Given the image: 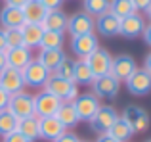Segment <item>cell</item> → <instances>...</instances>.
Listing matches in <instances>:
<instances>
[{"instance_id": "3957f363", "label": "cell", "mask_w": 151, "mask_h": 142, "mask_svg": "<svg viewBox=\"0 0 151 142\" xmlns=\"http://www.w3.org/2000/svg\"><path fill=\"white\" fill-rule=\"evenodd\" d=\"M92 94L98 98V100H115L119 96V90H121V83L113 77V75H101V77H96L92 81Z\"/></svg>"}, {"instance_id": "277c9868", "label": "cell", "mask_w": 151, "mask_h": 142, "mask_svg": "<svg viewBox=\"0 0 151 142\" xmlns=\"http://www.w3.org/2000/svg\"><path fill=\"white\" fill-rule=\"evenodd\" d=\"M8 109L14 113L17 119H25V117L35 115V100L33 94L21 90L17 94H12L10 100H8Z\"/></svg>"}, {"instance_id": "5b68a950", "label": "cell", "mask_w": 151, "mask_h": 142, "mask_svg": "<svg viewBox=\"0 0 151 142\" xmlns=\"http://www.w3.org/2000/svg\"><path fill=\"white\" fill-rule=\"evenodd\" d=\"M117 119H119V113L113 106H100V109L94 113V117L88 123H90L92 133H96V135H105Z\"/></svg>"}, {"instance_id": "7402d4cb", "label": "cell", "mask_w": 151, "mask_h": 142, "mask_svg": "<svg viewBox=\"0 0 151 142\" xmlns=\"http://www.w3.org/2000/svg\"><path fill=\"white\" fill-rule=\"evenodd\" d=\"M42 25H35V23H25L21 27V37H23V46L29 50L38 48L40 46V38H42Z\"/></svg>"}, {"instance_id": "ee69618b", "label": "cell", "mask_w": 151, "mask_h": 142, "mask_svg": "<svg viewBox=\"0 0 151 142\" xmlns=\"http://www.w3.org/2000/svg\"><path fill=\"white\" fill-rule=\"evenodd\" d=\"M6 65H8V62H6V54H4V52H0V71L6 67Z\"/></svg>"}, {"instance_id": "30bf717a", "label": "cell", "mask_w": 151, "mask_h": 142, "mask_svg": "<svg viewBox=\"0 0 151 142\" xmlns=\"http://www.w3.org/2000/svg\"><path fill=\"white\" fill-rule=\"evenodd\" d=\"M21 73H23L25 86H31V88H44L46 81H48V77H50V71L38 60H33Z\"/></svg>"}, {"instance_id": "ac0fdd59", "label": "cell", "mask_w": 151, "mask_h": 142, "mask_svg": "<svg viewBox=\"0 0 151 142\" xmlns=\"http://www.w3.org/2000/svg\"><path fill=\"white\" fill-rule=\"evenodd\" d=\"M6 62L10 67H15L19 71H23L27 67V65L31 64V62L35 60L33 54H31L29 48H25V46H17V48H6Z\"/></svg>"}, {"instance_id": "52a82bcc", "label": "cell", "mask_w": 151, "mask_h": 142, "mask_svg": "<svg viewBox=\"0 0 151 142\" xmlns=\"http://www.w3.org/2000/svg\"><path fill=\"white\" fill-rule=\"evenodd\" d=\"M71 104H73L75 112L78 115V121H90L94 117V113L100 109L101 102L92 92H84V94H78Z\"/></svg>"}, {"instance_id": "5bb4252c", "label": "cell", "mask_w": 151, "mask_h": 142, "mask_svg": "<svg viewBox=\"0 0 151 142\" xmlns=\"http://www.w3.org/2000/svg\"><path fill=\"white\" fill-rule=\"evenodd\" d=\"M111 60H113V56L109 54V50L100 46V48L94 50V52L90 54L84 62L88 64V67H90V71H92V75H94V79H96V77H101V75L109 73Z\"/></svg>"}, {"instance_id": "7c38bea8", "label": "cell", "mask_w": 151, "mask_h": 142, "mask_svg": "<svg viewBox=\"0 0 151 142\" xmlns=\"http://www.w3.org/2000/svg\"><path fill=\"white\" fill-rule=\"evenodd\" d=\"M136 69H138L136 60H134L130 54H119V56H113V60H111L109 75H113L119 83H122V81H126Z\"/></svg>"}, {"instance_id": "7a4b0ae2", "label": "cell", "mask_w": 151, "mask_h": 142, "mask_svg": "<svg viewBox=\"0 0 151 142\" xmlns=\"http://www.w3.org/2000/svg\"><path fill=\"white\" fill-rule=\"evenodd\" d=\"M121 119L130 127L132 135H144L151 125V119H149L147 112H145L144 108H140V106H134V104L126 106V108L122 109Z\"/></svg>"}, {"instance_id": "74e56055", "label": "cell", "mask_w": 151, "mask_h": 142, "mask_svg": "<svg viewBox=\"0 0 151 142\" xmlns=\"http://www.w3.org/2000/svg\"><path fill=\"white\" fill-rule=\"evenodd\" d=\"M8 100H10V94L6 90L0 88V109H6L8 108Z\"/></svg>"}, {"instance_id": "9c48e42d", "label": "cell", "mask_w": 151, "mask_h": 142, "mask_svg": "<svg viewBox=\"0 0 151 142\" xmlns=\"http://www.w3.org/2000/svg\"><path fill=\"white\" fill-rule=\"evenodd\" d=\"M145 25H147V21H145V17L142 14H138V12H134V14L126 15V17L121 19V25H119V35L124 38H138L144 35V29Z\"/></svg>"}, {"instance_id": "44dd1931", "label": "cell", "mask_w": 151, "mask_h": 142, "mask_svg": "<svg viewBox=\"0 0 151 142\" xmlns=\"http://www.w3.org/2000/svg\"><path fill=\"white\" fill-rule=\"evenodd\" d=\"M67 58V54L63 52V48H40V54H38L37 60L44 65L50 73H54L58 69V65L61 64Z\"/></svg>"}, {"instance_id": "f1b7e54d", "label": "cell", "mask_w": 151, "mask_h": 142, "mask_svg": "<svg viewBox=\"0 0 151 142\" xmlns=\"http://www.w3.org/2000/svg\"><path fill=\"white\" fill-rule=\"evenodd\" d=\"M63 44H65V35L63 33H58V31H44L38 48H63Z\"/></svg>"}, {"instance_id": "e0dca14e", "label": "cell", "mask_w": 151, "mask_h": 142, "mask_svg": "<svg viewBox=\"0 0 151 142\" xmlns=\"http://www.w3.org/2000/svg\"><path fill=\"white\" fill-rule=\"evenodd\" d=\"M67 129L61 125V121H58V117H42V119H38V135H40V138L44 140H50L54 142L55 138H59V136L65 133Z\"/></svg>"}, {"instance_id": "ab89813d", "label": "cell", "mask_w": 151, "mask_h": 142, "mask_svg": "<svg viewBox=\"0 0 151 142\" xmlns=\"http://www.w3.org/2000/svg\"><path fill=\"white\" fill-rule=\"evenodd\" d=\"M6 2V6H15V8H23L29 0H4Z\"/></svg>"}, {"instance_id": "d4e9b609", "label": "cell", "mask_w": 151, "mask_h": 142, "mask_svg": "<svg viewBox=\"0 0 151 142\" xmlns=\"http://www.w3.org/2000/svg\"><path fill=\"white\" fill-rule=\"evenodd\" d=\"M94 81V75L90 71L88 64L84 60H75V71H73V83L78 86H90Z\"/></svg>"}, {"instance_id": "1f68e13d", "label": "cell", "mask_w": 151, "mask_h": 142, "mask_svg": "<svg viewBox=\"0 0 151 142\" xmlns=\"http://www.w3.org/2000/svg\"><path fill=\"white\" fill-rule=\"evenodd\" d=\"M4 37H6V46L8 48H17L23 46V37H21V27L19 29H4Z\"/></svg>"}, {"instance_id": "6da1fadb", "label": "cell", "mask_w": 151, "mask_h": 142, "mask_svg": "<svg viewBox=\"0 0 151 142\" xmlns=\"http://www.w3.org/2000/svg\"><path fill=\"white\" fill-rule=\"evenodd\" d=\"M44 90L50 92L52 96H55L59 102H73L75 98L78 96V85H75L69 79L59 77L58 73H50L48 81L44 85Z\"/></svg>"}, {"instance_id": "603a6c76", "label": "cell", "mask_w": 151, "mask_h": 142, "mask_svg": "<svg viewBox=\"0 0 151 142\" xmlns=\"http://www.w3.org/2000/svg\"><path fill=\"white\" fill-rule=\"evenodd\" d=\"M21 12H23V19H25V23H35V25H40L48 10H46V8L42 6L38 0H29V2L21 8Z\"/></svg>"}, {"instance_id": "8992f818", "label": "cell", "mask_w": 151, "mask_h": 142, "mask_svg": "<svg viewBox=\"0 0 151 142\" xmlns=\"http://www.w3.org/2000/svg\"><path fill=\"white\" fill-rule=\"evenodd\" d=\"M100 48V37L96 33H86L78 37H71V50L78 60H86L94 50Z\"/></svg>"}, {"instance_id": "d6a6232c", "label": "cell", "mask_w": 151, "mask_h": 142, "mask_svg": "<svg viewBox=\"0 0 151 142\" xmlns=\"http://www.w3.org/2000/svg\"><path fill=\"white\" fill-rule=\"evenodd\" d=\"M73 71H75V60L65 58V60H63L61 64L58 65V69H55L54 73H58L59 77H63V79H69V81H73Z\"/></svg>"}, {"instance_id": "7bdbcfd3", "label": "cell", "mask_w": 151, "mask_h": 142, "mask_svg": "<svg viewBox=\"0 0 151 142\" xmlns=\"http://www.w3.org/2000/svg\"><path fill=\"white\" fill-rule=\"evenodd\" d=\"M96 142H117V140H115V138H111L109 135H100Z\"/></svg>"}, {"instance_id": "ffe728a7", "label": "cell", "mask_w": 151, "mask_h": 142, "mask_svg": "<svg viewBox=\"0 0 151 142\" xmlns=\"http://www.w3.org/2000/svg\"><path fill=\"white\" fill-rule=\"evenodd\" d=\"M0 25L4 29H19V27L25 25V19H23V12L21 8L15 6H4L0 10Z\"/></svg>"}, {"instance_id": "7dc6e473", "label": "cell", "mask_w": 151, "mask_h": 142, "mask_svg": "<svg viewBox=\"0 0 151 142\" xmlns=\"http://www.w3.org/2000/svg\"><path fill=\"white\" fill-rule=\"evenodd\" d=\"M145 142H151V138H149V140H145Z\"/></svg>"}, {"instance_id": "4dcf8cb0", "label": "cell", "mask_w": 151, "mask_h": 142, "mask_svg": "<svg viewBox=\"0 0 151 142\" xmlns=\"http://www.w3.org/2000/svg\"><path fill=\"white\" fill-rule=\"evenodd\" d=\"M82 4H84V12L92 17L109 12V0H82Z\"/></svg>"}, {"instance_id": "b9f144b4", "label": "cell", "mask_w": 151, "mask_h": 142, "mask_svg": "<svg viewBox=\"0 0 151 142\" xmlns=\"http://www.w3.org/2000/svg\"><path fill=\"white\" fill-rule=\"evenodd\" d=\"M6 37H4V29H0V52H6Z\"/></svg>"}, {"instance_id": "9a60e30c", "label": "cell", "mask_w": 151, "mask_h": 142, "mask_svg": "<svg viewBox=\"0 0 151 142\" xmlns=\"http://www.w3.org/2000/svg\"><path fill=\"white\" fill-rule=\"evenodd\" d=\"M119 25H121V19L117 15H113L111 12L94 17V33L98 31V35L103 38H113L119 35Z\"/></svg>"}, {"instance_id": "484cf974", "label": "cell", "mask_w": 151, "mask_h": 142, "mask_svg": "<svg viewBox=\"0 0 151 142\" xmlns=\"http://www.w3.org/2000/svg\"><path fill=\"white\" fill-rule=\"evenodd\" d=\"M17 131L21 133L23 136H27L31 142L38 140V138H40V135H38V117L31 115V117H25V119H19Z\"/></svg>"}, {"instance_id": "f6af8a7d", "label": "cell", "mask_w": 151, "mask_h": 142, "mask_svg": "<svg viewBox=\"0 0 151 142\" xmlns=\"http://www.w3.org/2000/svg\"><path fill=\"white\" fill-rule=\"evenodd\" d=\"M145 14H147V17H149V23H151V6L147 8V12H145Z\"/></svg>"}, {"instance_id": "2e32d148", "label": "cell", "mask_w": 151, "mask_h": 142, "mask_svg": "<svg viewBox=\"0 0 151 142\" xmlns=\"http://www.w3.org/2000/svg\"><path fill=\"white\" fill-rule=\"evenodd\" d=\"M67 33L71 37H78V35L94 33V17L88 15L86 12H77L67 19Z\"/></svg>"}, {"instance_id": "8d00e7d4", "label": "cell", "mask_w": 151, "mask_h": 142, "mask_svg": "<svg viewBox=\"0 0 151 142\" xmlns=\"http://www.w3.org/2000/svg\"><path fill=\"white\" fill-rule=\"evenodd\" d=\"M54 142H81V138H78L75 133H71V131H65L59 138H55Z\"/></svg>"}, {"instance_id": "836d02e7", "label": "cell", "mask_w": 151, "mask_h": 142, "mask_svg": "<svg viewBox=\"0 0 151 142\" xmlns=\"http://www.w3.org/2000/svg\"><path fill=\"white\" fill-rule=\"evenodd\" d=\"M2 142H31V140L27 138V136H23L19 131H12L10 135L4 136V140H2Z\"/></svg>"}, {"instance_id": "f35d334b", "label": "cell", "mask_w": 151, "mask_h": 142, "mask_svg": "<svg viewBox=\"0 0 151 142\" xmlns=\"http://www.w3.org/2000/svg\"><path fill=\"white\" fill-rule=\"evenodd\" d=\"M142 38H144V42L151 48V23H147L144 29V35H142Z\"/></svg>"}, {"instance_id": "60d3db41", "label": "cell", "mask_w": 151, "mask_h": 142, "mask_svg": "<svg viewBox=\"0 0 151 142\" xmlns=\"http://www.w3.org/2000/svg\"><path fill=\"white\" fill-rule=\"evenodd\" d=\"M144 69H145V71H147V73L151 75V52H149L147 56L144 58Z\"/></svg>"}, {"instance_id": "4316f807", "label": "cell", "mask_w": 151, "mask_h": 142, "mask_svg": "<svg viewBox=\"0 0 151 142\" xmlns=\"http://www.w3.org/2000/svg\"><path fill=\"white\" fill-rule=\"evenodd\" d=\"M105 135H109L111 138H115L117 142H130V138H132V131H130V127L121 119V117L111 125V129L105 133Z\"/></svg>"}, {"instance_id": "8fae6325", "label": "cell", "mask_w": 151, "mask_h": 142, "mask_svg": "<svg viewBox=\"0 0 151 142\" xmlns=\"http://www.w3.org/2000/svg\"><path fill=\"white\" fill-rule=\"evenodd\" d=\"M124 83H126V90L132 96H147L151 92V75L144 67H138Z\"/></svg>"}, {"instance_id": "bcb514c9", "label": "cell", "mask_w": 151, "mask_h": 142, "mask_svg": "<svg viewBox=\"0 0 151 142\" xmlns=\"http://www.w3.org/2000/svg\"><path fill=\"white\" fill-rule=\"evenodd\" d=\"M81 142H88V140H81Z\"/></svg>"}, {"instance_id": "83f0119b", "label": "cell", "mask_w": 151, "mask_h": 142, "mask_svg": "<svg viewBox=\"0 0 151 142\" xmlns=\"http://www.w3.org/2000/svg\"><path fill=\"white\" fill-rule=\"evenodd\" d=\"M17 123H19V119L8 108L0 109V136L10 135L12 131H17Z\"/></svg>"}, {"instance_id": "e575fe53", "label": "cell", "mask_w": 151, "mask_h": 142, "mask_svg": "<svg viewBox=\"0 0 151 142\" xmlns=\"http://www.w3.org/2000/svg\"><path fill=\"white\" fill-rule=\"evenodd\" d=\"M134 6V10L138 12V14H145L147 12V8L151 6V0H130Z\"/></svg>"}, {"instance_id": "d6986e66", "label": "cell", "mask_w": 151, "mask_h": 142, "mask_svg": "<svg viewBox=\"0 0 151 142\" xmlns=\"http://www.w3.org/2000/svg\"><path fill=\"white\" fill-rule=\"evenodd\" d=\"M67 19L69 15L63 10H50L46 12L44 19H42V29L44 31H58V33H65L67 29Z\"/></svg>"}, {"instance_id": "f546056e", "label": "cell", "mask_w": 151, "mask_h": 142, "mask_svg": "<svg viewBox=\"0 0 151 142\" xmlns=\"http://www.w3.org/2000/svg\"><path fill=\"white\" fill-rule=\"evenodd\" d=\"M109 12L113 15H117L119 19H122V17H126V15L134 14L136 10H134L130 0H109Z\"/></svg>"}, {"instance_id": "4fadbf2b", "label": "cell", "mask_w": 151, "mask_h": 142, "mask_svg": "<svg viewBox=\"0 0 151 142\" xmlns=\"http://www.w3.org/2000/svg\"><path fill=\"white\" fill-rule=\"evenodd\" d=\"M0 88L6 90L8 94H17L21 90H25V81H23V73L15 67L6 65L0 71Z\"/></svg>"}, {"instance_id": "cb8c5ba5", "label": "cell", "mask_w": 151, "mask_h": 142, "mask_svg": "<svg viewBox=\"0 0 151 142\" xmlns=\"http://www.w3.org/2000/svg\"><path fill=\"white\" fill-rule=\"evenodd\" d=\"M55 117H58V121H61V125L65 129H73V127H77V125L81 123V121H78V115H77V112H75V108H73L71 102H61V106H59Z\"/></svg>"}, {"instance_id": "d590c367", "label": "cell", "mask_w": 151, "mask_h": 142, "mask_svg": "<svg viewBox=\"0 0 151 142\" xmlns=\"http://www.w3.org/2000/svg\"><path fill=\"white\" fill-rule=\"evenodd\" d=\"M38 2L50 12V10H61V4L65 2V0H38Z\"/></svg>"}, {"instance_id": "ba28073f", "label": "cell", "mask_w": 151, "mask_h": 142, "mask_svg": "<svg viewBox=\"0 0 151 142\" xmlns=\"http://www.w3.org/2000/svg\"><path fill=\"white\" fill-rule=\"evenodd\" d=\"M33 100H35V115L38 119H42V117H54L58 113L59 106H61V102L55 96H52L50 92H46V90H40V92L33 94Z\"/></svg>"}]
</instances>
